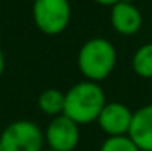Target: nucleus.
Returning a JSON list of instances; mask_svg holds the SVG:
<instances>
[{
	"mask_svg": "<svg viewBox=\"0 0 152 151\" xmlns=\"http://www.w3.org/2000/svg\"><path fill=\"white\" fill-rule=\"evenodd\" d=\"M31 2H36V0H31Z\"/></svg>",
	"mask_w": 152,
	"mask_h": 151,
	"instance_id": "obj_16",
	"label": "nucleus"
},
{
	"mask_svg": "<svg viewBox=\"0 0 152 151\" xmlns=\"http://www.w3.org/2000/svg\"><path fill=\"white\" fill-rule=\"evenodd\" d=\"M99 151H141L128 135L107 136L99 146Z\"/></svg>",
	"mask_w": 152,
	"mask_h": 151,
	"instance_id": "obj_11",
	"label": "nucleus"
},
{
	"mask_svg": "<svg viewBox=\"0 0 152 151\" xmlns=\"http://www.w3.org/2000/svg\"><path fill=\"white\" fill-rule=\"evenodd\" d=\"M37 106L42 114L49 117L61 116L65 109V93L58 88H47L39 94Z\"/></svg>",
	"mask_w": 152,
	"mask_h": 151,
	"instance_id": "obj_9",
	"label": "nucleus"
},
{
	"mask_svg": "<svg viewBox=\"0 0 152 151\" xmlns=\"http://www.w3.org/2000/svg\"><path fill=\"white\" fill-rule=\"evenodd\" d=\"M47 148L55 151H75L79 145V125L65 114L52 117L44 130Z\"/></svg>",
	"mask_w": 152,
	"mask_h": 151,
	"instance_id": "obj_5",
	"label": "nucleus"
},
{
	"mask_svg": "<svg viewBox=\"0 0 152 151\" xmlns=\"http://www.w3.org/2000/svg\"><path fill=\"white\" fill-rule=\"evenodd\" d=\"M133 112L123 102H107L97 117V125L107 136L128 135L133 122Z\"/></svg>",
	"mask_w": 152,
	"mask_h": 151,
	"instance_id": "obj_6",
	"label": "nucleus"
},
{
	"mask_svg": "<svg viewBox=\"0 0 152 151\" xmlns=\"http://www.w3.org/2000/svg\"><path fill=\"white\" fill-rule=\"evenodd\" d=\"M32 20L36 28L47 36L63 33L71 20L70 0H36L32 2Z\"/></svg>",
	"mask_w": 152,
	"mask_h": 151,
	"instance_id": "obj_4",
	"label": "nucleus"
},
{
	"mask_svg": "<svg viewBox=\"0 0 152 151\" xmlns=\"http://www.w3.org/2000/svg\"><path fill=\"white\" fill-rule=\"evenodd\" d=\"M133 71L144 80H152V42H146L134 52L131 60Z\"/></svg>",
	"mask_w": 152,
	"mask_h": 151,
	"instance_id": "obj_10",
	"label": "nucleus"
},
{
	"mask_svg": "<svg viewBox=\"0 0 152 151\" xmlns=\"http://www.w3.org/2000/svg\"><path fill=\"white\" fill-rule=\"evenodd\" d=\"M3 151H42L45 146L44 130L32 120H15L0 133Z\"/></svg>",
	"mask_w": 152,
	"mask_h": 151,
	"instance_id": "obj_3",
	"label": "nucleus"
},
{
	"mask_svg": "<svg viewBox=\"0 0 152 151\" xmlns=\"http://www.w3.org/2000/svg\"><path fill=\"white\" fill-rule=\"evenodd\" d=\"M128 136L141 151H152V104H146L133 112Z\"/></svg>",
	"mask_w": 152,
	"mask_h": 151,
	"instance_id": "obj_8",
	"label": "nucleus"
},
{
	"mask_svg": "<svg viewBox=\"0 0 152 151\" xmlns=\"http://www.w3.org/2000/svg\"><path fill=\"white\" fill-rule=\"evenodd\" d=\"M94 3H97V5H102V7H113L115 3L121 2V0H92Z\"/></svg>",
	"mask_w": 152,
	"mask_h": 151,
	"instance_id": "obj_12",
	"label": "nucleus"
},
{
	"mask_svg": "<svg viewBox=\"0 0 152 151\" xmlns=\"http://www.w3.org/2000/svg\"><path fill=\"white\" fill-rule=\"evenodd\" d=\"M110 8V24L113 31L121 36H134L141 29L142 15L136 5L128 0H121Z\"/></svg>",
	"mask_w": 152,
	"mask_h": 151,
	"instance_id": "obj_7",
	"label": "nucleus"
},
{
	"mask_svg": "<svg viewBox=\"0 0 152 151\" xmlns=\"http://www.w3.org/2000/svg\"><path fill=\"white\" fill-rule=\"evenodd\" d=\"M0 151H3V150H2V145H0Z\"/></svg>",
	"mask_w": 152,
	"mask_h": 151,
	"instance_id": "obj_15",
	"label": "nucleus"
},
{
	"mask_svg": "<svg viewBox=\"0 0 152 151\" xmlns=\"http://www.w3.org/2000/svg\"><path fill=\"white\" fill-rule=\"evenodd\" d=\"M105 104L107 98L102 86L94 81L84 80L73 85L65 93L63 114L81 127L96 122Z\"/></svg>",
	"mask_w": 152,
	"mask_h": 151,
	"instance_id": "obj_1",
	"label": "nucleus"
},
{
	"mask_svg": "<svg viewBox=\"0 0 152 151\" xmlns=\"http://www.w3.org/2000/svg\"><path fill=\"white\" fill-rule=\"evenodd\" d=\"M3 70H5V55H3V50L0 47V77H2Z\"/></svg>",
	"mask_w": 152,
	"mask_h": 151,
	"instance_id": "obj_13",
	"label": "nucleus"
},
{
	"mask_svg": "<svg viewBox=\"0 0 152 151\" xmlns=\"http://www.w3.org/2000/svg\"><path fill=\"white\" fill-rule=\"evenodd\" d=\"M42 151H55V150H50V148H47V150H42Z\"/></svg>",
	"mask_w": 152,
	"mask_h": 151,
	"instance_id": "obj_14",
	"label": "nucleus"
},
{
	"mask_svg": "<svg viewBox=\"0 0 152 151\" xmlns=\"http://www.w3.org/2000/svg\"><path fill=\"white\" fill-rule=\"evenodd\" d=\"M117 49L108 39L92 38L78 52V68L89 81L100 83L107 80L117 67Z\"/></svg>",
	"mask_w": 152,
	"mask_h": 151,
	"instance_id": "obj_2",
	"label": "nucleus"
}]
</instances>
